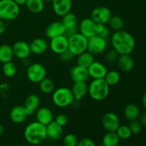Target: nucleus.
I'll list each match as a JSON object with an SVG mask.
<instances>
[{
    "mask_svg": "<svg viewBox=\"0 0 146 146\" xmlns=\"http://www.w3.org/2000/svg\"><path fill=\"white\" fill-rule=\"evenodd\" d=\"M111 45L120 55L131 54L135 46V40L128 31L120 30L115 31L111 37Z\"/></svg>",
    "mask_w": 146,
    "mask_h": 146,
    "instance_id": "1",
    "label": "nucleus"
},
{
    "mask_svg": "<svg viewBox=\"0 0 146 146\" xmlns=\"http://www.w3.org/2000/svg\"><path fill=\"white\" fill-rule=\"evenodd\" d=\"M24 136L29 143L34 145H40L47 138L46 125L36 121L29 123L24 129Z\"/></svg>",
    "mask_w": 146,
    "mask_h": 146,
    "instance_id": "2",
    "label": "nucleus"
},
{
    "mask_svg": "<svg viewBox=\"0 0 146 146\" xmlns=\"http://www.w3.org/2000/svg\"><path fill=\"white\" fill-rule=\"evenodd\" d=\"M110 86L104 78L93 79L88 84V94L93 100L101 101L108 97Z\"/></svg>",
    "mask_w": 146,
    "mask_h": 146,
    "instance_id": "3",
    "label": "nucleus"
},
{
    "mask_svg": "<svg viewBox=\"0 0 146 146\" xmlns=\"http://www.w3.org/2000/svg\"><path fill=\"white\" fill-rule=\"evenodd\" d=\"M52 101L58 108H66L72 105L75 101L71 88L67 87H60L53 91Z\"/></svg>",
    "mask_w": 146,
    "mask_h": 146,
    "instance_id": "4",
    "label": "nucleus"
},
{
    "mask_svg": "<svg viewBox=\"0 0 146 146\" xmlns=\"http://www.w3.org/2000/svg\"><path fill=\"white\" fill-rule=\"evenodd\" d=\"M20 7L14 0H0V19L12 21L19 16Z\"/></svg>",
    "mask_w": 146,
    "mask_h": 146,
    "instance_id": "5",
    "label": "nucleus"
},
{
    "mask_svg": "<svg viewBox=\"0 0 146 146\" xmlns=\"http://www.w3.org/2000/svg\"><path fill=\"white\" fill-rule=\"evenodd\" d=\"M88 38L79 32L68 38V49L74 56H78L87 51Z\"/></svg>",
    "mask_w": 146,
    "mask_h": 146,
    "instance_id": "6",
    "label": "nucleus"
},
{
    "mask_svg": "<svg viewBox=\"0 0 146 146\" xmlns=\"http://www.w3.org/2000/svg\"><path fill=\"white\" fill-rule=\"evenodd\" d=\"M27 77L33 84H38L46 77V69L40 63H33L27 67Z\"/></svg>",
    "mask_w": 146,
    "mask_h": 146,
    "instance_id": "7",
    "label": "nucleus"
},
{
    "mask_svg": "<svg viewBox=\"0 0 146 146\" xmlns=\"http://www.w3.org/2000/svg\"><path fill=\"white\" fill-rule=\"evenodd\" d=\"M107 48V39L98 36H94L88 38L87 51L94 56L99 55L106 51Z\"/></svg>",
    "mask_w": 146,
    "mask_h": 146,
    "instance_id": "8",
    "label": "nucleus"
},
{
    "mask_svg": "<svg viewBox=\"0 0 146 146\" xmlns=\"http://www.w3.org/2000/svg\"><path fill=\"white\" fill-rule=\"evenodd\" d=\"M112 16L111 11L108 7L101 6L97 7L92 10L91 18L96 24H106Z\"/></svg>",
    "mask_w": 146,
    "mask_h": 146,
    "instance_id": "9",
    "label": "nucleus"
},
{
    "mask_svg": "<svg viewBox=\"0 0 146 146\" xmlns=\"http://www.w3.org/2000/svg\"><path fill=\"white\" fill-rule=\"evenodd\" d=\"M101 123L107 132H115L121 125L119 117L113 112H108L104 114Z\"/></svg>",
    "mask_w": 146,
    "mask_h": 146,
    "instance_id": "10",
    "label": "nucleus"
},
{
    "mask_svg": "<svg viewBox=\"0 0 146 146\" xmlns=\"http://www.w3.org/2000/svg\"><path fill=\"white\" fill-rule=\"evenodd\" d=\"M96 24L91 18H85L81 20L78 25V32L89 38L96 35Z\"/></svg>",
    "mask_w": 146,
    "mask_h": 146,
    "instance_id": "11",
    "label": "nucleus"
},
{
    "mask_svg": "<svg viewBox=\"0 0 146 146\" xmlns=\"http://www.w3.org/2000/svg\"><path fill=\"white\" fill-rule=\"evenodd\" d=\"M14 56L21 60H24L29 57L31 54L29 44L24 41H18L12 46Z\"/></svg>",
    "mask_w": 146,
    "mask_h": 146,
    "instance_id": "12",
    "label": "nucleus"
},
{
    "mask_svg": "<svg viewBox=\"0 0 146 146\" xmlns=\"http://www.w3.org/2000/svg\"><path fill=\"white\" fill-rule=\"evenodd\" d=\"M48 47L52 52L56 54H60L68 49V38L64 35L58 36L50 39Z\"/></svg>",
    "mask_w": 146,
    "mask_h": 146,
    "instance_id": "13",
    "label": "nucleus"
},
{
    "mask_svg": "<svg viewBox=\"0 0 146 146\" xmlns=\"http://www.w3.org/2000/svg\"><path fill=\"white\" fill-rule=\"evenodd\" d=\"M89 78L92 79H100L104 78L108 72L106 66L100 61H94V63L88 68Z\"/></svg>",
    "mask_w": 146,
    "mask_h": 146,
    "instance_id": "14",
    "label": "nucleus"
},
{
    "mask_svg": "<svg viewBox=\"0 0 146 146\" xmlns=\"http://www.w3.org/2000/svg\"><path fill=\"white\" fill-rule=\"evenodd\" d=\"M52 9L58 17H63L70 12L72 7V0H52Z\"/></svg>",
    "mask_w": 146,
    "mask_h": 146,
    "instance_id": "15",
    "label": "nucleus"
},
{
    "mask_svg": "<svg viewBox=\"0 0 146 146\" xmlns=\"http://www.w3.org/2000/svg\"><path fill=\"white\" fill-rule=\"evenodd\" d=\"M64 31H65V27L61 21H56L48 24L45 30V34L47 38L51 39L54 37L64 35Z\"/></svg>",
    "mask_w": 146,
    "mask_h": 146,
    "instance_id": "16",
    "label": "nucleus"
},
{
    "mask_svg": "<svg viewBox=\"0 0 146 146\" xmlns=\"http://www.w3.org/2000/svg\"><path fill=\"white\" fill-rule=\"evenodd\" d=\"M70 76L74 82H86L89 78L88 69L77 64L73 66L70 70Z\"/></svg>",
    "mask_w": 146,
    "mask_h": 146,
    "instance_id": "17",
    "label": "nucleus"
},
{
    "mask_svg": "<svg viewBox=\"0 0 146 146\" xmlns=\"http://www.w3.org/2000/svg\"><path fill=\"white\" fill-rule=\"evenodd\" d=\"M36 121L44 125H47L54 121L52 111L47 107L38 108L35 112Z\"/></svg>",
    "mask_w": 146,
    "mask_h": 146,
    "instance_id": "18",
    "label": "nucleus"
},
{
    "mask_svg": "<svg viewBox=\"0 0 146 146\" xmlns=\"http://www.w3.org/2000/svg\"><path fill=\"white\" fill-rule=\"evenodd\" d=\"M29 116L24 106H16L11 110L9 113L10 120L16 124L24 122Z\"/></svg>",
    "mask_w": 146,
    "mask_h": 146,
    "instance_id": "19",
    "label": "nucleus"
},
{
    "mask_svg": "<svg viewBox=\"0 0 146 146\" xmlns=\"http://www.w3.org/2000/svg\"><path fill=\"white\" fill-rule=\"evenodd\" d=\"M41 104L40 97L36 94H30L26 98L24 104V107L25 108L29 115H31L36 111Z\"/></svg>",
    "mask_w": 146,
    "mask_h": 146,
    "instance_id": "20",
    "label": "nucleus"
},
{
    "mask_svg": "<svg viewBox=\"0 0 146 146\" xmlns=\"http://www.w3.org/2000/svg\"><path fill=\"white\" fill-rule=\"evenodd\" d=\"M31 54L40 55L46 51L48 48V44L46 40L43 38H35L29 44Z\"/></svg>",
    "mask_w": 146,
    "mask_h": 146,
    "instance_id": "21",
    "label": "nucleus"
},
{
    "mask_svg": "<svg viewBox=\"0 0 146 146\" xmlns=\"http://www.w3.org/2000/svg\"><path fill=\"white\" fill-rule=\"evenodd\" d=\"M46 128L47 138L53 141L59 140L64 135L63 127L57 124L54 121L46 125Z\"/></svg>",
    "mask_w": 146,
    "mask_h": 146,
    "instance_id": "22",
    "label": "nucleus"
},
{
    "mask_svg": "<svg viewBox=\"0 0 146 146\" xmlns=\"http://www.w3.org/2000/svg\"><path fill=\"white\" fill-rule=\"evenodd\" d=\"M116 64L118 68L124 72H129L132 71L135 66V61L130 54L120 55Z\"/></svg>",
    "mask_w": 146,
    "mask_h": 146,
    "instance_id": "23",
    "label": "nucleus"
},
{
    "mask_svg": "<svg viewBox=\"0 0 146 146\" xmlns=\"http://www.w3.org/2000/svg\"><path fill=\"white\" fill-rule=\"evenodd\" d=\"M71 89L75 98V101H81L88 94V85L86 84V82H84V81L74 82Z\"/></svg>",
    "mask_w": 146,
    "mask_h": 146,
    "instance_id": "24",
    "label": "nucleus"
},
{
    "mask_svg": "<svg viewBox=\"0 0 146 146\" xmlns=\"http://www.w3.org/2000/svg\"><path fill=\"white\" fill-rule=\"evenodd\" d=\"M124 116L128 121H132L138 120L140 116V109L135 104H128L124 108Z\"/></svg>",
    "mask_w": 146,
    "mask_h": 146,
    "instance_id": "25",
    "label": "nucleus"
},
{
    "mask_svg": "<svg viewBox=\"0 0 146 146\" xmlns=\"http://www.w3.org/2000/svg\"><path fill=\"white\" fill-rule=\"evenodd\" d=\"M14 56L12 46L8 44H2L0 46V62L4 64L11 61Z\"/></svg>",
    "mask_w": 146,
    "mask_h": 146,
    "instance_id": "26",
    "label": "nucleus"
},
{
    "mask_svg": "<svg viewBox=\"0 0 146 146\" xmlns=\"http://www.w3.org/2000/svg\"><path fill=\"white\" fill-rule=\"evenodd\" d=\"M94 61H95L94 56L86 51L78 55L76 62L77 65L84 67V68H88L94 63Z\"/></svg>",
    "mask_w": 146,
    "mask_h": 146,
    "instance_id": "27",
    "label": "nucleus"
},
{
    "mask_svg": "<svg viewBox=\"0 0 146 146\" xmlns=\"http://www.w3.org/2000/svg\"><path fill=\"white\" fill-rule=\"evenodd\" d=\"M25 6L30 12L38 14L44 10L45 3L43 0H27Z\"/></svg>",
    "mask_w": 146,
    "mask_h": 146,
    "instance_id": "28",
    "label": "nucleus"
},
{
    "mask_svg": "<svg viewBox=\"0 0 146 146\" xmlns=\"http://www.w3.org/2000/svg\"><path fill=\"white\" fill-rule=\"evenodd\" d=\"M120 138L115 132H107L102 139L103 145L117 146L120 142Z\"/></svg>",
    "mask_w": 146,
    "mask_h": 146,
    "instance_id": "29",
    "label": "nucleus"
},
{
    "mask_svg": "<svg viewBox=\"0 0 146 146\" xmlns=\"http://www.w3.org/2000/svg\"><path fill=\"white\" fill-rule=\"evenodd\" d=\"M104 80L109 86H113L117 85L121 81V74L115 70L108 71L106 75L104 77Z\"/></svg>",
    "mask_w": 146,
    "mask_h": 146,
    "instance_id": "30",
    "label": "nucleus"
},
{
    "mask_svg": "<svg viewBox=\"0 0 146 146\" xmlns=\"http://www.w3.org/2000/svg\"><path fill=\"white\" fill-rule=\"evenodd\" d=\"M62 17V20L61 22L64 24L65 29L67 28H71V27H77L78 24V18H77L76 15L74 13H71V11L65 15H64Z\"/></svg>",
    "mask_w": 146,
    "mask_h": 146,
    "instance_id": "31",
    "label": "nucleus"
},
{
    "mask_svg": "<svg viewBox=\"0 0 146 146\" xmlns=\"http://www.w3.org/2000/svg\"><path fill=\"white\" fill-rule=\"evenodd\" d=\"M38 86H39L40 91L44 94H49L53 93V91L55 90L54 81L46 77L38 83Z\"/></svg>",
    "mask_w": 146,
    "mask_h": 146,
    "instance_id": "32",
    "label": "nucleus"
},
{
    "mask_svg": "<svg viewBox=\"0 0 146 146\" xmlns=\"http://www.w3.org/2000/svg\"><path fill=\"white\" fill-rule=\"evenodd\" d=\"M108 24H109L111 29H112L115 31H120V30H122L124 27V20L119 16H111Z\"/></svg>",
    "mask_w": 146,
    "mask_h": 146,
    "instance_id": "33",
    "label": "nucleus"
},
{
    "mask_svg": "<svg viewBox=\"0 0 146 146\" xmlns=\"http://www.w3.org/2000/svg\"><path fill=\"white\" fill-rule=\"evenodd\" d=\"M17 71V66L12 61H9V62L3 64L2 72L5 76L8 77V78H11L16 75Z\"/></svg>",
    "mask_w": 146,
    "mask_h": 146,
    "instance_id": "34",
    "label": "nucleus"
},
{
    "mask_svg": "<svg viewBox=\"0 0 146 146\" xmlns=\"http://www.w3.org/2000/svg\"><path fill=\"white\" fill-rule=\"evenodd\" d=\"M110 34H111V31H110L109 28L107 27L106 24H96V35L107 39L109 37Z\"/></svg>",
    "mask_w": 146,
    "mask_h": 146,
    "instance_id": "35",
    "label": "nucleus"
},
{
    "mask_svg": "<svg viewBox=\"0 0 146 146\" xmlns=\"http://www.w3.org/2000/svg\"><path fill=\"white\" fill-rule=\"evenodd\" d=\"M115 133L118 135L120 139L123 140L128 139L131 136V135H132V133H131L129 127L128 125H120V126L118 127Z\"/></svg>",
    "mask_w": 146,
    "mask_h": 146,
    "instance_id": "36",
    "label": "nucleus"
},
{
    "mask_svg": "<svg viewBox=\"0 0 146 146\" xmlns=\"http://www.w3.org/2000/svg\"><path fill=\"white\" fill-rule=\"evenodd\" d=\"M119 56L120 54L115 49L112 48V49L108 50L106 53L105 60L108 64H115L118 61V58L119 57Z\"/></svg>",
    "mask_w": 146,
    "mask_h": 146,
    "instance_id": "37",
    "label": "nucleus"
},
{
    "mask_svg": "<svg viewBox=\"0 0 146 146\" xmlns=\"http://www.w3.org/2000/svg\"><path fill=\"white\" fill-rule=\"evenodd\" d=\"M64 146H77L78 140L77 137L73 133H68L64 136L63 139Z\"/></svg>",
    "mask_w": 146,
    "mask_h": 146,
    "instance_id": "38",
    "label": "nucleus"
},
{
    "mask_svg": "<svg viewBox=\"0 0 146 146\" xmlns=\"http://www.w3.org/2000/svg\"><path fill=\"white\" fill-rule=\"evenodd\" d=\"M59 59L64 63H70L74 58V54L70 50L66 49L58 54Z\"/></svg>",
    "mask_w": 146,
    "mask_h": 146,
    "instance_id": "39",
    "label": "nucleus"
},
{
    "mask_svg": "<svg viewBox=\"0 0 146 146\" xmlns=\"http://www.w3.org/2000/svg\"><path fill=\"white\" fill-rule=\"evenodd\" d=\"M128 127H129L132 134H135V135L140 133L142 130V125L138 120L131 121Z\"/></svg>",
    "mask_w": 146,
    "mask_h": 146,
    "instance_id": "40",
    "label": "nucleus"
},
{
    "mask_svg": "<svg viewBox=\"0 0 146 146\" xmlns=\"http://www.w3.org/2000/svg\"><path fill=\"white\" fill-rule=\"evenodd\" d=\"M54 121L59 125L64 127L67 124V123H68V117H67L65 114H58V115H56V117L55 118V121Z\"/></svg>",
    "mask_w": 146,
    "mask_h": 146,
    "instance_id": "41",
    "label": "nucleus"
},
{
    "mask_svg": "<svg viewBox=\"0 0 146 146\" xmlns=\"http://www.w3.org/2000/svg\"><path fill=\"white\" fill-rule=\"evenodd\" d=\"M78 32V26L75 27H71V28H67L65 29V31H64V36H65L67 38L71 37V36L74 35L75 34Z\"/></svg>",
    "mask_w": 146,
    "mask_h": 146,
    "instance_id": "42",
    "label": "nucleus"
},
{
    "mask_svg": "<svg viewBox=\"0 0 146 146\" xmlns=\"http://www.w3.org/2000/svg\"><path fill=\"white\" fill-rule=\"evenodd\" d=\"M77 146H96L95 143L91 140L90 138H84L78 141V143Z\"/></svg>",
    "mask_w": 146,
    "mask_h": 146,
    "instance_id": "43",
    "label": "nucleus"
},
{
    "mask_svg": "<svg viewBox=\"0 0 146 146\" xmlns=\"http://www.w3.org/2000/svg\"><path fill=\"white\" fill-rule=\"evenodd\" d=\"M139 118V122L141 123V125H143V126H146V112H144L143 113L140 115Z\"/></svg>",
    "mask_w": 146,
    "mask_h": 146,
    "instance_id": "44",
    "label": "nucleus"
},
{
    "mask_svg": "<svg viewBox=\"0 0 146 146\" xmlns=\"http://www.w3.org/2000/svg\"><path fill=\"white\" fill-rule=\"evenodd\" d=\"M6 30V25L4 24V21L0 19V35L2 34L3 33H4Z\"/></svg>",
    "mask_w": 146,
    "mask_h": 146,
    "instance_id": "45",
    "label": "nucleus"
},
{
    "mask_svg": "<svg viewBox=\"0 0 146 146\" xmlns=\"http://www.w3.org/2000/svg\"><path fill=\"white\" fill-rule=\"evenodd\" d=\"M14 1L20 7L21 5H25L27 0H14Z\"/></svg>",
    "mask_w": 146,
    "mask_h": 146,
    "instance_id": "46",
    "label": "nucleus"
},
{
    "mask_svg": "<svg viewBox=\"0 0 146 146\" xmlns=\"http://www.w3.org/2000/svg\"><path fill=\"white\" fill-rule=\"evenodd\" d=\"M142 103H143V106L145 107V108L146 109V93L143 95L142 98Z\"/></svg>",
    "mask_w": 146,
    "mask_h": 146,
    "instance_id": "47",
    "label": "nucleus"
},
{
    "mask_svg": "<svg viewBox=\"0 0 146 146\" xmlns=\"http://www.w3.org/2000/svg\"><path fill=\"white\" fill-rule=\"evenodd\" d=\"M4 126H3L2 125H1V124H0V136H1V135H3V134H4Z\"/></svg>",
    "mask_w": 146,
    "mask_h": 146,
    "instance_id": "48",
    "label": "nucleus"
},
{
    "mask_svg": "<svg viewBox=\"0 0 146 146\" xmlns=\"http://www.w3.org/2000/svg\"><path fill=\"white\" fill-rule=\"evenodd\" d=\"M43 1H44V3H46V2H51L52 0H43Z\"/></svg>",
    "mask_w": 146,
    "mask_h": 146,
    "instance_id": "49",
    "label": "nucleus"
},
{
    "mask_svg": "<svg viewBox=\"0 0 146 146\" xmlns=\"http://www.w3.org/2000/svg\"><path fill=\"white\" fill-rule=\"evenodd\" d=\"M101 146H104V145H101Z\"/></svg>",
    "mask_w": 146,
    "mask_h": 146,
    "instance_id": "50",
    "label": "nucleus"
}]
</instances>
